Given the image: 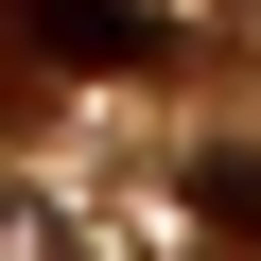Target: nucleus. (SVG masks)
Returning a JSON list of instances; mask_svg holds the SVG:
<instances>
[{"mask_svg":"<svg viewBox=\"0 0 261 261\" xmlns=\"http://www.w3.org/2000/svg\"><path fill=\"white\" fill-rule=\"evenodd\" d=\"M0 261H87V244H70V209H53V192H0Z\"/></svg>","mask_w":261,"mask_h":261,"instance_id":"nucleus-2","label":"nucleus"},{"mask_svg":"<svg viewBox=\"0 0 261 261\" xmlns=\"http://www.w3.org/2000/svg\"><path fill=\"white\" fill-rule=\"evenodd\" d=\"M192 192H209V226H226V244H261V157H209Z\"/></svg>","mask_w":261,"mask_h":261,"instance_id":"nucleus-3","label":"nucleus"},{"mask_svg":"<svg viewBox=\"0 0 261 261\" xmlns=\"http://www.w3.org/2000/svg\"><path fill=\"white\" fill-rule=\"evenodd\" d=\"M35 35H53L70 70H157V53H174V35L140 18V0H35Z\"/></svg>","mask_w":261,"mask_h":261,"instance_id":"nucleus-1","label":"nucleus"}]
</instances>
